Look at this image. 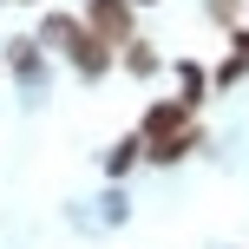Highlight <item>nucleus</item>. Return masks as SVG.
I'll use <instances>...</instances> for the list:
<instances>
[{"label": "nucleus", "instance_id": "1", "mask_svg": "<svg viewBox=\"0 0 249 249\" xmlns=\"http://www.w3.org/2000/svg\"><path fill=\"white\" fill-rule=\"evenodd\" d=\"M138 138H144V164H184L190 151L203 144V124L190 105L177 99H158L144 118H138Z\"/></svg>", "mask_w": 249, "mask_h": 249}, {"label": "nucleus", "instance_id": "2", "mask_svg": "<svg viewBox=\"0 0 249 249\" xmlns=\"http://www.w3.org/2000/svg\"><path fill=\"white\" fill-rule=\"evenodd\" d=\"M79 20H86L112 53L124 46V39H138V7H131V0H86V7H79Z\"/></svg>", "mask_w": 249, "mask_h": 249}, {"label": "nucleus", "instance_id": "3", "mask_svg": "<svg viewBox=\"0 0 249 249\" xmlns=\"http://www.w3.org/2000/svg\"><path fill=\"white\" fill-rule=\"evenodd\" d=\"M66 66H72L79 79H105V72L118 66V53L105 46V39L92 33V26H79V33H72V46H66Z\"/></svg>", "mask_w": 249, "mask_h": 249}, {"label": "nucleus", "instance_id": "4", "mask_svg": "<svg viewBox=\"0 0 249 249\" xmlns=\"http://www.w3.org/2000/svg\"><path fill=\"white\" fill-rule=\"evenodd\" d=\"M118 66H124L131 79H158V72H164V53L138 33V39H124V46H118Z\"/></svg>", "mask_w": 249, "mask_h": 249}, {"label": "nucleus", "instance_id": "5", "mask_svg": "<svg viewBox=\"0 0 249 249\" xmlns=\"http://www.w3.org/2000/svg\"><path fill=\"white\" fill-rule=\"evenodd\" d=\"M203 99H210V72H203L197 59H177V105L203 112Z\"/></svg>", "mask_w": 249, "mask_h": 249}, {"label": "nucleus", "instance_id": "6", "mask_svg": "<svg viewBox=\"0 0 249 249\" xmlns=\"http://www.w3.org/2000/svg\"><path fill=\"white\" fill-rule=\"evenodd\" d=\"M7 66L13 79H39V66H46V46H39V39H7Z\"/></svg>", "mask_w": 249, "mask_h": 249}, {"label": "nucleus", "instance_id": "7", "mask_svg": "<svg viewBox=\"0 0 249 249\" xmlns=\"http://www.w3.org/2000/svg\"><path fill=\"white\" fill-rule=\"evenodd\" d=\"M138 164H144V138L138 131H124L112 151H105V177H124V171H138Z\"/></svg>", "mask_w": 249, "mask_h": 249}, {"label": "nucleus", "instance_id": "8", "mask_svg": "<svg viewBox=\"0 0 249 249\" xmlns=\"http://www.w3.org/2000/svg\"><path fill=\"white\" fill-rule=\"evenodd\" d=\"M203 20H210V26H230V33H236V26H243V0H203Z\"/></svg>", "mask_w": 249, "mask_h": 249}, {"label": "nucleus", "instance_id": "9", "mask_svg": "<svg viewBox=\"0 0 249 249\" xmlns=\"http://www.w3.org/2000/svg\"><path fill=\"white\" fill-rule=\"evenodd\" d=\"M131 7H158V0H131Z\"/></svg>", "mask_w": 249, "mask_h": 249}, {"label": "nucleus", "instance_id": "10", "mask_svg": "<svg viewBox=\"0 0 249 249\" xmlns=\"http://www.w3.org/2000/svg\"><path fill=\"white\" fill-rule=\"evenodd\" d=\"M7 7H33V0H7Z\"/></svg>", "mask_w": 249, "mask_h": 249}]
</instances>
